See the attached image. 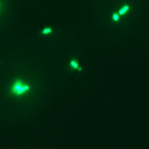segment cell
I'll return each mask as SVG.
<instances>
[{
  "label": "cell",
  "mask_w": 149,
  "mask_h": 149,
  "mask_svg": "<svg viewBox=\"0 0 149 149\" xmlns=\"http://www.w3.org/2000/svg\"><path fill=\"white\" fill-rule=\"evenodd\" d=\"M31 84L23 79H16L10 87V93L15 97H21L26 95L31 90Z\"/></svg>",
  "instance_id": "obj_1"
},
{
  "label": "cell",
  "mask_w": 149,
  "mask_h": 149,
  "mask_svg": "<svg viewBox=\"0 0 149 149\" xmlns=\"http://www.w3.org/2000/svg\"><path fill=\"white\" fill-rule=\"evenodd\" d=\"M69 66L74 71H81V68L80 66L79 63L78 61L75 59V58H73L69 62Z\"/></svg>",
  "instance_id": "obj_2"
},
{
  "label": "cell",
  "mask_w": 149,
  "mask_h": 149,
  "mask_svg": "<svg viewBox=\"0 0 149 149\" xmlns=\"http://www.w3.org/2000/svg\"><path fill=\"white\" fill-rule=\"evenodd\" d=\"M130 11V6L128 5H124L122 7L119 8L117 13L120 15V16H124V15H127L128 12Z\"/></svg>",
  "instance_id": "obj_3"
},
{
  "label": "cell",
  "mask_w": 149,
  "mask_h": 149,
  "mask_svg": "<svg viewBox=\"0 0 149 149\" xmlns=\"http://www.w3.org/2000/svg\"><path fill=\"white\" fill-rule=\"evenodd\" d=\"M52 29L50 27H45L41 30V34L42 35H50V34H52Z\"/></svg>",
  "instance_id": "obj_4"
},
{
  "label": "cell",
  "mask_w": 149,
  "mask_h": 149,
  "mask_svg": "<svg viewBox=\"0 0 149 149\" xmlns=\"http://www.w3.org/2000/svg\"><path fill=\"white\" fill-rule=\"evenodd\" d=\"M120 18H121V16H120L117 12H114V13L112 14V15H111V20H112L113 22L114 23L118 22L120 20Z\"/></svg>",
  "instance_id": "obj_5"
},
{
  "label": "cell",
  "mask_w": 149,
  "mask_h": 149,
  "mask_svg": "<svg viewBox=\"0 0 149 149\" xmlns=\"http://www.w3.org/2000/svg\"><path fill=\"white\" fill-rule=\"evenodd\" d=\"M0 9H1V5H0Z\"/></svg>",
  "instance_id": "obj_6"
}]
</instances>
